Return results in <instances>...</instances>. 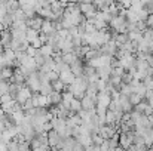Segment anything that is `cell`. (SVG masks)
Returning a JSON list of instances; mask_svg holds the SVG:
<instances>
[{
  "instance_id": "1",
  "label": "cell",
  "mask_w": 153,
  "mask_h": 151,
  "mask_svg": "<svg viewBox=\"0 0 153 151\" xmlns=\"http://www.w3.org/2000/svg\"><path fill=\"white\" fill-rule=\"evenodd\" d=\"M88 85H89V82H88V79H86L85 76H83V77H77L76 82H74L71 86H68V92H70L76 99L82 101L85 98V95H86Z\"/></svg>"
},
{
  "instance_id": "2",
  "label": "cell",
  "mask_w": 153,
  "mask_h": 151,
  "mask_svg": "<svg viewBox=\"0 0 153 151\" xmlns=\"http://www.w3.org/2000/svg\"><path fill=\"white\" fill-rule=\"evenodd\" d=\"M25 86L33 92V94H40V89H42V83H40V77H39V73H33L27 82H25Z\"/></svg>"
},
{
  "instance_id": "3",
  "label": "cell",
  "mask_w": 153,
  "mask_h": 151,
  "mask_svg": "<svg viewBox=\"0 0 153 151\" xmlns=\"http://www.w3.org/2000/svg\"><path fill=\"white\" fill-rule=\"evenodd\" d=\"M79 6H80L82 15H83L88 21H89V19H94V18L97 16V13H98V10H97V7L94 6V3H80Z\"/></svg>"
},
{
  "instance_id": "4",
  "label": "cell",
  "mask_w": 153,
  "mask_h": 151,
  "mask_svg": "<svg viewBox=\"0 0 153 151\" xmlns=\"http://www.w3.org/2000/svg\"><path fill=\"white\" fill-rule=\"evenodd\" d=\"M33 98V92L27 88V86H21L19 88V91H18V94H16V98H15V101L22 107L27 101H30Z\"/></svg>"
},
{
  "instance_id": "5",
  "label": "cell",
  "mask_w": 153,
  "mask_h": 151,
  "mask_svg": "<svg viewBox=\"0 0 153 151\" xmlns=\"http://www.w3.org/2000/svg\"><path fill=\"white\" fill-rule=\"evenodd\" d=\"M31 101H33L34 108H48V107H51L49 98L46 95H42V94H33Z\"/></svg>"
},
{
  "instance_id": "6",
  "label": "cell",
  "mask_w": 153,
  "mask_h": 151,
  "mask_svg": "<svg viewBox=\"0 0 153 151\" xmlns=\"http://www.w3.org/2000/svg\"><path fill=\"white\" fill-rule=\"evenodd\" d=\"M59 80L68 88V86H71L74 82H76V76L71 73V70L70 68H67V70H64L61 74H59Z\"/></svg>"
},
{
  "instance_id": "7",
  "label": "cell",
  "mask_w": 153,
  "mask_h": 151,
  "mask_svg": "<svg viewBox=\"0 0 153 151\" xmlns=\"http://www.w3.org/2000/svg\"><path fill=\"white\" fill-rule=\"evenodd\" d=\"M117 50H119L117 45H116L114 40L111 39L108 43H105V45L101 48V53L102 55H108V56H113V58H114V55H117Z\"/></svg>"
},
{
  "instance_id": "8",
  "label": "cell",
  "mask_w": 153,
  "mask_h": 151,
  "mask_svg": "<svg viewBox=\"0 0 153 151\" xmlns=\"http://www.w3.org/2000/svg\"><path fill=\"white\" fill-rule=\"evenodd\" d=\"M98 133H100V136H101L104 141H108V139H111V138L116 135V127L105 124V126L100 127V132H98Z\"/></svg>"
},
{
  "instance_id": "9",
  "label": "cell",
  "mask_w": 153,
  "mask_h": 151,
  "mask_svg": "<svg viewBox=\"0 0 153 151\" xmlns=\"http://www.w3.org/2000/svg\"><path fill=\"white\" fill-rule=\"evenodd\" d=\"M62 141H64V138H62L61 135H58L55 130L48 132V144H49V147H51V148H56Z\"/></svg>"
},
{
  "instance_id": "10",
  "label": "cell",
  "mask_w": 153,
  "mask_h": 151,
  "mask_svg": "<svg viewBox=\"0 0 153 151\" xmlns=\"http://www.w3.org/2000/svg\"><path fill=\"white\" fill-rule=\"evenodd\" d=\"M43 22H45V19H43V18H40V16L37 15V16H34V18H31V19H27V27H28V28H31V30H36V31H39V33H40Z\"/></svg>"
},
{
  "instance_id": "11",
  "label": "cell",
  "mask_w": 153,
  "mask_h": 151,
  "mask_svg": "<svg viewBox=\"0 0 153 151\" xmlns=\"http://www.w3.org/2000/svg\"><path fill=\"white\" fill-rule=\"evenodd\" d=\"M111 104V95L107 92H98L97 95V105H102L105 108H108V105Z\"/></svg>"
},
{
  "instance_id": "12",
  "label": "cell",
  "mask_w": 153,
  "mask_h": 151,
  "mask_svg": "<svg viewBox=\"0 0 153 151\" xmlns=\"http://www.w3.org/2000/svg\"><path fill=\"white\" fill-rule=\"evenodd\" d=\"M0 42L3 43L4 49H10V43H12V33L10 28H6L1 34H0Z\"/></svg>"
},
{
  "instance_id": "13",
  "label": "cell",
  "mask_w": 153,
  "mask_h": 151,
  "mask_svg": "<svg viewBox=\"0 0 153 151\" xmlns=\"http://www.w3.org/2000/svg\"><path fill=\"white\" fill-rule=\"evenodd\" d=\"M97 74H98V77H100L101 80L108 82V80L111 79V76H113V68H111V67H101V68L97 70Z\"/></svg>"
},
{
  "instance_id": "14",
  "label": "cell",
  "mask_w": 153,
  "mask_h": 151,
  "mask_svg": "<svg viewBox=\"0 0 153 151\" xmlns=\"http://www.w3.org/2000/svg\"><path fill=\"white\" fill-rule=\"evenodd\" d=\"M83 68H85V67H83V64H82L80 59H77L74 64L70 65V70H71V73L76 76V79H77V77H83Z\"/></svg>"
},
{
  "instance_id": "15",
  "label": "cell",
  "mask_w": 153,
  "mask_h": 151,
  "mask_svg": "<svg viewBox=\"0 0 153 151\" xmlns=\"http://www.w3.org/2000/svg\"><path fill=\"white\" fill-rule=\"evenodd\" d=\"M95 107H97V99L91 98L89 95H85V98L82 99V110L89 111V110H95Z\"/></svg>"
},
{
  "instance_id": "16",
  "label": "cell",
  "mask_w": 153,
  "mask_h": 151,
  "mask_svg": "<svg viewBox=\"0 0 153 151\" xmlns=\"http://www.w3.org/2000/svg\"><path fill=\"white\" fill-rule=\"evenodd\" d=\"M55 31H56V30H55V24H53L52 21H46V19H45V22H43V25H42V30H40V34L51 36Z\"/></svg>"
},
{
  "instance_id": "17",
  "label": "cell",
  "mask_w": 153,
  "mask_h": 151,
  "mask_svg": "<svg viewBox=\"0 0 153 151\" xmlns=\"http://www.w3.org/2000/svg\"><path fill=\"white\" fill-rule=\"evenodd\" d=\"M119 104H120V108L123 110V113H125V114H129V113H132V104L129 102L128 96H123V95H120V98H119Z\"/></svg>"
},
{
  "instance_id": "18",
  "label": "cell",
  "mask_w": 153,
  "mask_h": 151,
  "mask_svg": "<svg viewBox=\"0 0 153 151\" xmlns=\"http://www.w3.org/2000/svg\"><path fill=\"white\" fill-rule=\"evenodd\" d=\"M13 74H15V70L12 67H6L0 71V80H6V82H10L13 79Z\"/></svg>"
},
{
  "instance_id": "19",
  "label": "cell",
  "mask_w": 153,
  "mask_h": 151,
  "mask_svg": "<svg viewBox=\"0 0 153 151\" xmlns=\"http://www.w3.org/2000/svg\"><path fill=\"white\" fill-rule=\"evenodd\" d=\"M48 98H49V102H51V107L52 105H59L62 102V94H58V92L53 91L51 95H48Z\"/></svg>"
},
{
  "instance_id": "20",
  "label": "cell",
  "mask_w": 153,
  "mask_h": 151,
  "mask_svg": "<svg viewBox=\"0 0 153 151\" xmlns=\"http://www.w3.org/2000/svg\"><path fill=\"white\" fill-rule=\"evenodd\" d=\"M39 36H40V33L39 31H36V30H31V28H28L27 30V33H25V37H27V42L31 45L36 39H39Z\"/></svg>"
},
{
  "instance_id": "21",
  "label": "cell",
  "mask_w": 153,
  "mask_h": 151,
  "mask_svg": "<svg viewBox=\"0 0 153 151\" xmlns=\"http://www.w3.org/2000/svg\"><path fill=\"white\" fill-rule=\"evenodd\" d=\"M80 110H82V101L74 98V99L70 102V111H71L73 114H77Z\"/></svg>"
},
{
  "instance_id": "22",
  "label": "cell",
  "mask_w": 153,
  "mask_h": 151,
  "mask_svg": "<svg viewBox=\"0 0 153 151\" xmlns=\"http://www.w3.org/2000/svg\"><path fill=\"white\" fill-rule=\"evenodd\" d=\"M114 123H117V120H116V114L113 113V111H107V114H105V124H108V126H113Z\"/></svg>"
},
{
  "instance_id": "23",
  "label": "cell",
  "mask_w": 153,
  "mask_h": 151,
  "mask_svg": "<svg viewBox=\"0 0 153 151\" xmlns=\"http://www.w3.org/2000/svg\"><path fill=\"white\" fill-rule=\"evenodd\" d=\"M40 53H42L45 58H52V56H53V48L49 46V45H43L42 49H40Z\"/></svg>"
},
{
  "instance_id": "24",
  "label": "cell",
  "mask_w": 153,
  "mask_h": 151,
  "mask_svg": "<svg viewBox=\"0 0 153 151\" xmlns=\"http://www.w3.org/2000/svg\"><path fill=\"white\" fill-rule=\"evenodd\" d=\"M9 89H10V83L6 82V80H0V95H7L9 94Z\"/></svg>"
},
{
  "instance_id": "25",
  "label": "cell",
  "mask_w": 153,
  "mask_h": 151,
  "mask_svg": "<svg viewBox=\"0 0 153 151\" xmlns=\"http://www.w3.org/2000/svg\"><path fill=\"white\" fill-rule=\"evenodd\" d=\"M6 6H7V10L9 13H15L16 10H19V3L18 1H6Z\"/></svg>"
},
{
  "instance_id": "26",
  "label": "cell",
  "mask_w": 153,
  "mask_h": 151,
  "mask_svg": "<svg viewBox=\"0 0 153 151\" xmlns=\"http://www.w3.org/2000/svg\"><path fill=\"white\" fill-rule=\"evenodd\" d=\"M34 61H36V65H37V68L40 70V68L43 67V64H45L46 58H45V56H43V55L40 53V50H39V52H37V55L34 56Z\"/></svg>"
},
{
  "instance_id": "27",
  "label": "cell",
  "mask_w": 153,
  "mask_h": 151,
  "mask_svg": "<svg viewBox=\"0 0 153 151\" xmlns=\"http://www.w3.org/2000/svg\"><path fill=\"white\" fill-rule=\"evenodd\" d=\"M128 99H129V102L132 104V107L138 105V104H140V102L143 101V99H141V96H140V95H137L135 92H132V94H131V95L128 96Z\"/></svg>"
},
{
  "instance_id": "28",
  "label": "cell",
  "mask_w": 153,
  "mask_h": 151,
  "mask_svg": "<svg viewBox=\"0 0 153 151\" xmlns=\"http://www.w3.org/2000/svg\"><path fill=\"white\" fill-rule=\"evenodd\" d=\"M52 88H53V91H55V92L62 94V91L65 89V85H64L61 80H56V82H53V83H52Z\"/></svg>"
},
{
  "instance_id": "29",
  "label": "cell",
  "mask_w": 153,
  "mask_h": 151,
  "mask_svg": "<svg viewBox=\"0 0 153 151\" xmlns=\"http://www.w3.org/2000/svg\"><path fill=\"white\" fill-rule=\"evenodd\" d=\"M7 151H19V141L16 138H13L9 144H7Z\"/></svg>"
},
{
  "instance_id": "30",
  "label": "cell",
  "mask_w": 153,
  "mask_h": 151,
  "mask_svg": "<svg viewBox=\"0 0 153 151\" xmlns=\"http://www.w3.org/2000/svg\"><path fill=\"white\" fill-rule=\"evenodd\" d=\"M147 105H149V104H147V102H144V101H141V102H140V104H138V105H135V107H134V110H135V111H138V113H141V114H143V113H144V110H146V108H147Z\"/></svg>"
},
{
  "instance_id": "31",
  "label": "cell",
  "mask_w": 153,
  "mask_h": 151,
  "mask_svg": "<svg viewBox=\"0 0 153 151\" xmlns=\"http://www.w3.org/2000/svg\"><path fill=\"white\" fill-rule=\"evenodd\" d=\"M34 108V105H33V101L30 99V101H27L24 105H22V111L24 113H27V111H30V110H33Z\"/></svg>"
},
{
  "instance_id": "32",
  "label": "cell",
  "mask_w": 153,
  "mask_h": 151,
  "mask_svg": "<svg viewBox=\"0 0 153 151\" xmlns=\"http://www.w3.org/2000/svg\"><path fill=\"white\" fill-rule=\"evenodd\" d=\"M37 52H39V50L34 49V48H31V46H28V48H27V50H25V53H27L28 56H31V58H34V56L37 55Z\"/></svg>"
},
{
  "instance_id": "33",
  "label": "cell",
  "mask_w": 153,
  "mask_h": 151,
  "mask_svg": "<svg viewBox=\"0 0 153 151\" xmlns=\"http://www.w3.org/2000/svg\"><path fill=\"white\" fill-rule=\"evenodd\" d=\"M100 150L101 151H110V142H108V141H104L101 145H100Z\"/></svg>"
},
{
  "instance_id": "34",
  "label": "cell",
  "mask_w": 153,
  "mask_h": 151,
  "mask_svg": "<svg viewBox=\"0 0 153 151\" xmlns=\"http://www.w3.org/2000/svg\"><path fill=\"white\" fill-rule=\"evenodd\" d=\"M10 101H13V98L7 94V95H3L1 96V104H6V102H10Z\"/></svg>"
},
{
  "instance_id": "35",
  "label": "cell",
  "mask_w": 153,
  "mask_h": 151,
  "mask_svg": "<svg viewBox=\"0 0 153 151\" xmlns=\"http://www.w3.org/2000/svg\"><path fill=\"white\" fill-rule=\"evenodd\" d=\"M146 24H147V27H149V28H153V13L152 15H149V18H147Z\"/></svg>"
},
{
  "instance_id": "36",
  "label": "cell",
  "mask_w": 153,
  "mask_h": 151,
  "mask_svg": "<svg viewBox=\"0 0 153 151\" xmlns=\"http://www.w3.org/2000/svg\"><path fill=\"white\" fill-rule=\"evenodd\" d=\"M85 150L86 151H101L98 145H91V147H88V148H85Z\"/></svg>"
},
{
  "instance_id": "37",
  "label": "cell",
  "mask_w": 153,
  "mask_h": 151,
  "mask_svg": "<svg viewBox=\"0 0 153 151\" xmlns=\"http://www.w3.org/2000/svg\"><path fill=\"white\" fill-rule=\"evenodd\" d=\"M147 104H149V105L152 107V110H153V95L150 96V98H149V99H147Z\"/></svg>"
},
{
  "instance_id": "38",
  "label": "cell",
  "mask_w": 153,
  "mask_h": 151,
  "mask_svg": "<svg viewBox=\"0 0 153 151\" xmlns=\"http://www.w3.org/2000/svg\"><path fill=\"white\" fill-rule=\"evenodd\" d=\"M4 30H6V28H4V25H3V24L0 22V34H1V33H3Z\"/></svg>"
},
{
  "instance_id": "39",
  "label": "cell",
  "mask_w": 153,
  "mask_h": 151,
  "mask_svg": "<svg viewBox=\"0 0 153 151\" xmlns=\"http://www.w3.org/2000/svg\"><path fill=\"white\" fill-rule=\"evenodd\" d=\"M4 52V48H3V43L0 42V53H3Z\"/></svg>"
},
{
  "instance_id": "40",
  "label": "cell",
  "mask_w": 153,
  "mask_h": 151,
  "mask_svg": "<svg viewBox=\"0 0 153 151\" xmlns=\"http://www.w3.org/2000/svg\"><path fill=\"white\" fill-rule=\"evenodd\" d=\"M149 120H150V123H153V113L149 116Z\"/></svg>"
},
{
  "instance_id": "41",
  "label": "cell",
  "mask_w": 153,
  "mask_h": 151,
  "mask_svg": "<svg viewBox=\"0 0 153 151\" xmlns=\"http://www.w3.org/2000/svg\"><path fill=\"white\" fill-rule=\"evenodd\" d=\"M114 151H125V150H123L122 147H117V148H116V150H114Z\"/></svg>"
}]
</instances>
